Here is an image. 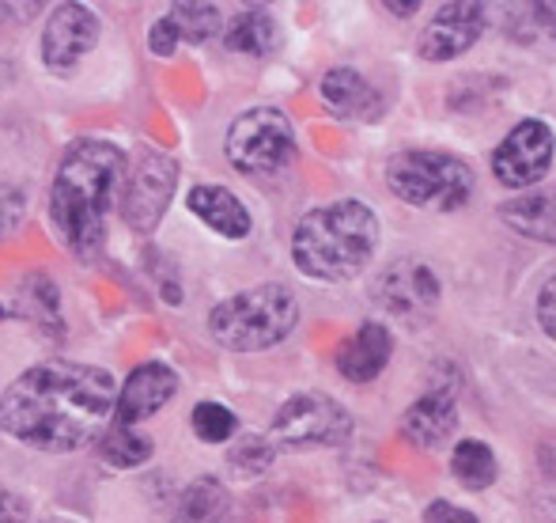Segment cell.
<instances>
[{
  "label": "cell",
  "instance_id": "29",
  "mask_svg": "<svg viewBox=\"0 0 556 523\" xmlns=\"http://www.w3.org/2000/svg\"><path fill=\"white\" fill-rule=\"evenodd\" d=\"M538 323H542V331L556 341V273L545 281L542 296H538Z\"/></svg>",
  "mask_w": 556,
  "mask_h": 523
},
{
  "label": "cell",
  "instance_id": "30",
  "mask_svg": "<svg viewBox=\"0 0 556 523\" xmlns=\"http://www.w3.org/2000/svg\"><path fill=\"white\" fill-rule=\"evenodd\" d=\"M425 523H477V516L451 501H432L425 509Z\"/></svg>",
  "mask_w": 556,
  "mask_h": 523
},
{
  "label": "cell",
  "instance_id": "22",
  "mask_svg": "<svg viewBox=\"0 0 556 523\" xmlns=\"http://www.w3.org/2000/svg\"><path fill=\"white\" fill-rule=\"evenodd\" d=\"M155 456L152 436L137 433L129 425H111L99 440V459L106 466H117V471H132V466H144L148 459Z\"/></svg>",
  "mask_w": 556,
  "mask_h": 523
},
{
  "label": "cell",
  "instance_id": "8",
  "mask_svg": "<svg viewBox=\"0 0 556 523\" xmlns=\"http://www.w3.org/2000/svg\"><path fill=\"white\" fill-rule=\"evenodd\" d=\"M178 190V163L160 148H140L137 160L125 171L122 186V221L129 224L137 236H152L160 228L163 213L170 209V198Z\"/></svg>",
  "mask_w": 556,
  "mask_h": 523
},
{
  "label": "cell",
  "instance_id": "20",
  "mask_svg": "<svg viewBox=\"0 0 556 523\" xmlns=\"http://www.w3.org/2000/svg\"><path fill=\"white\" fill-rule=\"evenodd\" d=\"M224 46L231 53H247V58H265L277 46V23L265 8H242L224 23Z\"/></svg>",
  "mask_w": 556,
  "mask_h": 523
},
{
  "label": "cell",
  "instance_id": "15",
  "mask_svg": "<svg viewBox=\"0 0 556 523\" xmlns=\"http://www.w3.org/2000/svg\"><path fill=\"white\" fill-rule=\"evenodd\" d=\"M394 357V334L382 323H364L341 349H337V372L349 384H371Z\"/></svg>",
  "mask_w": 556,
  "mask_h": 523
},
{
  "label": "cell",
  "instance_id": "33",
  "mask_svg": "<svg viewBox=\"0 0 556 523\" xmlns=\"http://www.w3.org/2000/svg\"><path fill=\"white\" fill-rule=\"evenodd\" d=\"M42 523H76V520H68V516H50V520H42Z\"/></svg>",
  "mask_w": 556,
  "mask_h": 523
},
{
  "label": "cell",
  "instance_id": "28",
  "mask_svg": "<svg viewBox=\"0 0 556 523\" xmlns=\"http://www.w3.org/2000/svg\"><path fill=\"white\" fill-rule=\"evenodd\" d=\"M182 46V38H178L175 23L163 15V20H155L152 27H148V50L155 53V58H170V53Z\"/></svg>",
  "mask_w": 556,
  "mask_h": 523
},
{
  "label": "cell",
  "instance_id": "18",
  "mask_svg": "<svg viewBox=\"0 0 556 523\" xmlns=\"http://www.w3.org/2000/svg\"><path fill=\"white\" fill-rule=\"evenodd\" d=\"M15 315L23 323L35 326L42 338L61 341L65 338V323H61V292L53 285L50 273H27L15 292Z\"/></svg>",
  "mask_w": 556,
  "mask_h": 523
},
{
  "label": "cell",
  "instance_id": "10",
  "mask_svg": "<svg viewBox=\"0 0 556 523\" xmlns=\"http://www.w3.org/2000/svg\"><path fill=\"white\" fill-rule=\"evenodd\" d=\"M553 129L549 122L542 119H527L519 122L500 148L492 152V175L507 186V190H527V186H538L545 178L553 163Z\"/></svg>",
  "mask_w": 556,
  "mask_h": 523
},
{
  "label": "cell",
  "instance_id": "11",
  "mask_svg": "<svg viewBox=\"0 0 556 523\" xmlns=\"http://www.w3.org/2000/svg\"><path fill=\"white\" fill-rule=\"evenodd\" d=\"M103 23L88 4H58L42 27V65L50 73H73L84 58L99 46Z\"/></svg>",
  "mask_w": 556,
  "mask_h": 523
},
{
  "label": "cell",
  "instance_id": "2",
  "mask_svg": "<svg viewBox=\"0 0 556 523\" xmlns=\"http://www.w3.org/2000/svg\"><path fill=\"white\" fill-rule=\"evenodd\" d=\"M129 160L111 140L84 137L61 155L50 183V224L61 247L80 262H99L106 247V221L117 209Z\"/></svg>",
  "mask_w": 556,
  "mask_h": 523
},
{
  "label": "cell",
  "instance_id": "16",
  "mask_svg": "<svg viewBox=\"0 0 556 523\" xmlns=\"http://www.w3.org/2000/svg\"><path fill=\"white\" fill-rule=\"evenodd\" d=\"M454 425H458V406H454L451 387H432L402 418L405 440H413L417 448H440V444L451 440Z\"/></svg>",
  "mask_w": 556,
  "mask_h": 523
},
{
  "label": "cell",
  "instance_id": "5",
  "mask_svg": "<svg viewBox=\"0 0 556 523\" xmlns=\"http://www.w3.org/2000/svg\"><path fill=\"white\" fill-rule=\"evenodd\" d=\"M387 186L413 209L454 213L473 194V171L451 152H397L387 163Z\"/></svg>",
  "mask_w": 556,
  "mask_h": 523
},
{
  "label": "cell",
  "instance_id": "4",
  "mask_svg": "<svg viewBox=\"0 0 556 523\" xmlns=\"http://www.w3.org/2000/svg\"><path fill=\"white\" fill-rule=\"evenodd\" d=\"M295 326H300V300L277 281L227 296L208 315V334L235 353H262L280 346Z\"/></svg>",
  "mask_w": 556,
  "mask_h": 523
},
{
  "label": "cell",
  "instance_id": "6",
  "mask_svg": "<svg viewBox=\"0 0 556 523\" xmlns=\"http://www.w3.org/2000/svg\"><path fill=\"white\" fill-rule=\"evenodd\" d=\"M224 152L227 163L242 175H269L295 160V129L277 107H254L231 122Z\"/></svg>",
  "mask_w": 556,
  "mask_h": 523
},
{
  "label": "cell",
  "instance_id": "25",
  "mask_svg": "<svg viewBox=\"0 0 556 523\" xmlns=\"http://www.w3.org/2000/svg\"><path fill=\"white\" fill-rule=\"evenodd\" d=\"M273 456H277V448H273L269 436H239L227 448V466L242 478H257L273 466Z\"/></svg>",
  "mask_w": 556,
  "mask_h": 523
},
{
  "label": "cell",
  "instance_id": "32",
  "mask_svg": "<svg viewBox=\"0 0 556 523\" xmlns=\"http://www.w3.org/2000/svg\"><path fill=\"white\" fill-rule=\"evenodd\" d=\"M382 8H387V12H397V15H409V12H417V0H409V4H390L387 0Z\"/></svg>",
  "mask_w": 556,
  "mask_h": 523
},
{
  "label": "cell",
  "instance_id": "21",
  "mask_svg": "<svg viewBox=\"0 0 556 523\" xmlns=\"http://www.w3.org/2000/svg\"><path fill=\"white\" fill-rule=\"evenodd\" d=\"M175 523H231V494L216 478H198L182 489Z\"/></svg>",
  "mask_w": 556,
  "mask_h": 523
},
{
  "label": "cell",
  "instance_id": "17",
  "mask_svg": "<svg viewBox=\"0 0 556 523\" xmlns=\"http://www.w3.org/2000/svg\"><path fill=\"white\" fill-rule=\"evenodd\" d=\"M186 206H190V213L198 216L205 228H213L216 236H224V239H247L250 228H254L247 206H242L227 186H216V183L193 186Z\"/></svg>",
  "mask_w": 556,
  "mask_h": 523
},
{
  "label": "cell",
  "instance_id": "23",
  "mask_svg": "<svg viewBox=\"0 0 556 523\" xmlns=\"http://www.w3.org/2000/svg\"><path fill=\"white\" fill-rule=\"evenodd\" d=\"M451 471L458 478V486L466 489H489L496 482L500 466H496V456L484 440H462L451 456Z\"/></svg>",
  "mask_w": 556,
  "mask_h": 523
},
{
  "label": "cell",
  "instance_id": "3",
  "mask_svg": "<svg viewBox=\"0 0 556 523\" xmlns=\"http://www.w3.org/2000/svg\"><path fill=\"white\" fill-rule=\"evenodd\" d=\"M379 251V216L364 201H333L300 216L292 262L311 281H352Z\"/></svg>",
  "mask_w": 556,
  "mask_h": 523
},
{
  "label": "cell",
  "instance_id": "19",
  "mask_svg": "<svg viewBox=\"0 0 556 523\" xmlns=\"http://www.w3.org/2000/svg\"><path fill=\"white\" fill-rule=\"evenodd\" d=\"M500 221L519 236L556 247V186L553 190H530L527 198H511L500 206Z\"/></svg>",
  "mask_w": 556,
  "mask_h": 523
},
{
  "label": "cell",
  "instance_id": "31",
  "mask_svg": "<svg viewBox=\"0 0 556 523\" xmlns=\"http://www.w3.org/2000/svg\"><path fill=\"white\" fill-rule=\"evenodd\" d=\"M27 501L20 494H0V523H27Z\"/></svg>",
  "mask_w": 556,
  "mask_h": 523
},
{
  "label": "cell",
  "instance_id": "1",
  "mask_svg": "<svg viewBox=\"0 0 556 523\" xmlns=\"http://www.w3.org/2000/svg\"><path fill=\"white\" fill-rule=\"evenodd\" d=\"M117 379L99 364L42 361L0 395V428L23 448L65 456L99 444L114 425Z\"/></svg>",
  "mask_w": 556,
  "mask_h": 523
},
{
  "label": "cell",
  "instance_id": "27",
  "mask_svg": "<svg viewBox=\"0 0 556 523\" xmlns=\"http://www.w3.org/2000/svg\"><path fill=\"white\" fill-rule=\"evenodd\" d=\"M23 216H27V198H23V190L0 178V239L15 236Z\"/></svg>",
  "mask_w": 556,
  "mask_h": 523
},
{
  "label": "cell",
  "instance_id": "26",
  "mask_svg": "<svg viewBox=\"0 0 556 523\" xmlns=\"http://www.w3.org/2000/svg\"><path fill=\"white\" fill-rule=\"evenodd\" d=\"M193 433H198V440L205 444H224L235 436V428H239V418H235L231 410H227L224 402H198L193 406V418H190Z\"/></svg>",
  "mask_w": 556,
  "mask_h": 523
},
{
  "label": "cell",
  "instance_id": "7",
  "mask_svg": "<svg viewBox=\"0 0 556 523\" xmlns=\"http://www.w3.org/2000/svg\"><path fill=\"white\" fill-rule=\"evenodd\" d=\"M352 428H356V421H352V413L337 398L323 391H303L292 395L277 410V418L269 425V440L273 448H288V451L341 448L352 436Z\"/></svg>",
  "mask_w": 556,
  "mask_h": 523
},
{
  "label": "cell",
  "instance_id": "9",
  "mask_svg": "<svg viewBox=\"0 0 556 523\" xmlns=\"http://www.w3.org/2000/svg\"><path fill=\"white\" fill-rule=\"evenodd\" d=\"M440 277L428 270L420 259H397L382 265L375 277V303L387 315L405 319V323H425L435 308H440Z\"/></svg>",
  "mask_w": 556,
  "mask_h": 523
},
{
  "label": "cell",
  "instance_id": "12",
  "mask_svg": "<svg viewBox=\"0 0 556 523\" xmlns=\"http://www.w3.org/2000/svg\"><path fill=\"white\" fill-rule=\"evenodd\" d=\"M484 35V8L481 4H469V0H451L443 4L440 12L432 15L425 30L417 38V53L432 65L440 61H454L477 46V38Z\"/></svg>",
  "mask_w": 556,
  "mask_h": 523
},
{
  "label": "cell",
  "instance_id": "13",
  "mask_svg": "<svg viewBox=\"0 0 556 523\" xmlns=\"http://www.w3.org/2000/svg\"><path fill=\"white\" fill-rule=\"evenodd\" d=\"M178 391V376L170 364L163 361H148L125 376V384L117 387V410H114V425H137V421L160 413L163 406L175 398Z\"/></svg>",
  "mask_w": 556,
  "mask_h": 523
},
{
  "label": "cell",
  "instance_id": "24",
  "mask_svg": "<svg viewBox=\"0 0 556 523\" xmlns=\"http://www.w3.org/2000/svg\"><path fill=\"white\" fill-rule=\"evenodd\" d=\"M167 20L175 23L178 38H182V42H193V46L224 35V15L216 4H193V0H186V4L170 8Z\"/></svg>",
  "mask_w": 556,
  "mask_h": 523
},
{
  "label": "cell",
  "instance_id": "14",
  "mask_svg": "<svg viewBox=\"0 0 556 523\" xmlns=\"http://www.w3.org/2000/svg\"><path fill=\"white\" fill-rule=\"evenodd\" d=\"M318 96H323L326 111L341 122H371L382 114V96L356 69H330L318 84Z\"/></svg>",
  "mask_w": 556,
  "mask_h": 523
}]
</instances>
